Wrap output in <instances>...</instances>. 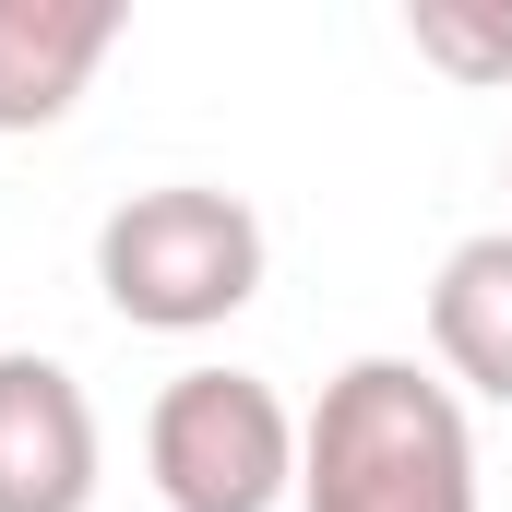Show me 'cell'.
I'll list each match as a JSON object with an SVG mask.
<instances>
[{
    "mask_svg": "<svg viewBox=\"0 0 512 512\" xmlns=\"http://www.w3.org/2000/svg\"><path fill=\"white\" fill-rule=\"evenodd\" d=\"M96 286L131 334H215L262 298V215L239 191L167 179L96 227Z\"/></svg>",
    "mask_w": 512,
    "mask_h": 512,
    "instance_id": "cell-2",
    "label": "cell"
},
{
    "mask_svg": "<svg viewBox=\"0 0 512 512\" xmlns=\"http://www.w3.org/2000/svg\"><path fill=\"white\" fill-rule=\"evenodd\" d=\"M429 346H441V370L465 393L512 405V227H489V239H465V251L441 262V286H429Z\"/></svg>",
    "mask_w": 512,
    "mask_h": 512,
    "instance_id": "cell-6",
    "label": "cell"
},
{
    "mask_svg": "<svg viewBox=\"0 0 512 512\" xmlns=\"http://www.w3.org/2000/svg\"><path fill=\"white\" fill-rule=\"evenodd\" d=\"M108 48H120V0H0V131L72 120Z\"/></svg>",
    "mask_w": 512,
    "mask_h": 512,
    "instance_id": "cell-5",
    "label": "cell"
},
{
    "mask_svg": "<svg viewBox=\"0 0 512 512\" xmlns=\"http://www.w3.org/2000/svg\"><path fill=\"white\" fill-rule=\"evenodd\" d=\"M143 477L167 512H274L298 501V417L262 370H179L143 417Z\"/></svg>",
    "mask_w": 512,
    "mask_h": 512,
    "instance_id": "cell-3",
    "label": "cell"
},
{
    "mask_svg": "<svg viewBox=\"0 0 512 512\" xmlns=\"http://www.w3.org/2000/svg\"><path fill=\"white\" fill-rule=\"evenodd\" d=\"M417 60L453 84H512V0H417L405 12Z\"/></svg>",
    "mask_w": 512,
    "mask_h": 512,
    "instance_id": "cell-7",
    "label": "cell"
},
{
    "mask_svg": "<svg viewBox=\"0 0 512 512\" xmlns=\"http://www.w3.org/2000/svg\"><path fill=\"white\" fill-rule=\"evenodd\" d=\"M96 405L60 358H0V512H96Z\"/></svg>",
    "mask_w": 512,
    "mask_h": 512,
    "instance_id": "cell-4",
    "label": "cell"
},
{
    "mask_svg": "<svg viewBox=\"0 0 512 512\" xmlns=\"http://www.w3.org/2000/svg\"><path fill=\"white\" fill-rule=\"evenodd\" d=\"M298 512H477L465 393L417 358H346L298 417Z\"/></svg>",
    "mask_w": 512,
    "mask_h": 512,
    "instance_id": "cell-1",
    "label": "cell"
}]
</instances>
